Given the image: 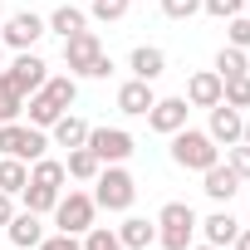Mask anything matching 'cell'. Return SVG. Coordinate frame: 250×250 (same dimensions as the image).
<instances>
[{"instance_id":"1","label":"cell","mask_w":250,"mask_h":250,"mask_svg":"<svg viewBox=\"0 0 250 250\" xmlns=\"http://www.w3.org/2000/svg\"><path fill=\"white\" fill-rule=\"evenodd\" d=\"M44 79H49V64H44L35 49H15V64L0 69V98L25 108V98H30V93H40V88H44Z\"/></svg>"},{"instance_id":"2","label":"cell","mask_w":250,"mask_h":250,"mask_svg":"<svg viewBox=\"0 0 250 250\" xmlns=\"http://www.w3.org/2000/svg\"><path fill=\"white\" fill-rule=\"evenodd\" d=\"M133 201H138V182L123 162H108L93 177V206L98 211H133Z\"/></svg>"},{"instance_id":"3","label":"cell","mask_w":250,"mask_h":250,"mask_svg":"<svg viewBox=\"0 0 250 250\" xmlns=\"http://www.w3.org/2000/svg\"><path fill=\"white\" fill-rule=\"evenodd\" d=\"M172 162L187 167V172H206V167L221 162V147L211 143V133H201V128H182V133H172Z\"/></svg>"},{"instance_id":"4","label":"cell","mask_w":250,"mask_h":250,"mask_svg":"<svg viewBox=\"0 0 250 250\" xmlns=\"http://www.w3.org/2000/svg\"><path fill=\"white\" fill-rule=\"evenodd\" d=\"M49 152V133L30 128V123H0V157H20V162H40Z\"/></svg>"},{"instance_id":"5","label":"cell","mask_w":250,"mask_h":250,"mask_svg":"<svg viewBox=\"0 0 250 250\" xmlns=\"http://www.w3.org/2000/svg\"><path fill=\"white\" fill-rule=\"evenodd\" d=\"M196 240V211L187 201H167L157 211V245L162 250H187Z\"/></svg>"},{"instance_id":"6","label":"cell","mask_w":250,"mask_h":250,"mask_svg":"<svg viewBox=\"0 0 250 250\" xmlns=\"http://www.w3.org/2000/svg\"><path fill=\"white\" fill-rule=\"evenodd\" d=\"M49 216H54V226H59L64 235H83V230L93 226L98 206H93V196H88V191H69V196L59 191V201H54V211H49Z\"/></svg>"},{"instance_id":"7","label":"cell","mask_w":250,"mask_h":250,"mask_svg":"<svg viewBox=\"0 0 250 250\" xmlns=\"http://www.w3.org/2000/svg\"><path fill=\"white\" fill-rule=\"evenodd\" d=\"M83 147H93V157L108 167V162H128L133 152H138V143H133V133H123V128H88V143Z\"/></svg>"},{"instance_id":"8","label":"cell","mask_w":250,"mask_h":250,"mask_svg":"<svg viewBox=\"0 0 250 250\" xmlns=\"http://www.w3.org/2000/svg\"><path fill=\"white\" fill-rule=\"evenodd\" d=\"M44 35H49L44 15H35V10H15V15L5 20V35H0V44H10V49H35Z\"/></svg>"},{"instance_id":"9","label":"cell","mask_w":250,"mask_h":250,"mask_svg":"<svg viewBox=\"0 0 250 250\" xmlns=\"http://www.w3.org/2000/svg\"><path fill=\"white\" fill-rule=\"evenodd\" d=\"M98 54H103V44H98V35H93V30H79V35H69V40H64V64H69V74H74V79H88V69L98 64Z\"/></svg>"},{"instance_id":"10","label":"cell","mask_w":250,"mask_h":250,"mask_svg":"<svg viewBox=\"0 0 250 250\" xmlns=\"http://www.w3.org/2000/svg\"><path fill=\"white\" fill-rule=\"evenodd\" d=\"M187 113H191V103H187V98H157V103L147 108V128H152V133H162V138H172V133H182V128H187Z\"/></svg>"},{"instance_id":"11","label":"cell","mask_w":250,"mask_h":250,"mask_svg":"<svg viewBox=\"0 0 250 250\" xmlns=\"http://www.w3.org/2000/svg\"><path fill=\"white\" fill-rule=\"evenodd\" d=\"M206 133H211L216 147H235L240 133H245V113L230 108V103H216V108H211V128H206Z\"/></svg>"},{"instance_id":"12","label":"cell","mask_w":250,"mask_h":250,"mask_svg":"<svg viewBox=\"0 0 250 250\" xmlns=\"http://www.w3.org/2000/svg\"><path fill=\"white\" fill-rule=\"evenodd\" d=\"M221 88H226V79H221L216 69H201V74L187 79V93H182V98H187L191 108H216V103H221Z\"/></svg>"},{"instance_id":"13","label":"cell","mask_w":250,"mask_h":250,"mask_svg":"<svg viewBox=\"0 0 250 250\" xmlns=\"http://www.w3.org/2000/svg\"><path fill=\"white\" fill-rule=\"evenodd\" d=\"M5 235H10L15 250H35V245L44 240V216H35V211H15L10 226H5Z\"/></svg>"},{"instance_id":"14","label":"cell","mask_w":250,"mask_h":250,"mask_svg":"<svg viewBox=\"0 0 250 250\" xmlns=\"http://www.w3.org/2000/svg\"><path fill=\"white\" fill-rule=\"evenodd\" d=\"M152 103H157V93H152L147 79H128V83L118 88V113H128V118H147Z\"/></svg>"},{"instance_id":"15","label":"cell","mask_w":250,"mask_h":250,"mask_svg":"<svg viewBox=\"0 0 250 250\" xmlns=\"http://www.w3.org/2000/svg\"><path fill=\"white\" fill-rule=\"evenodd\" d=\"M196 230L206 235V245H216V250H226L235 235H240V221L230 216V211H211L206 221H196Z\"/></svg>"},{"instance_id":"16","label":"cell","mask_w":250,"mask_h":250,"mask_svg":"<svg viewBox=\"0 0 250 250\" xmlns=\"http://www.w3.org/2000/svg\"><path fill=\"white\" fill-rule=\"evenodd\" d=\"M128 69H133V79L157 83V79L167 74V54H162L157 44H138V49H133V59H128Z\"/></svg>"},{"instance_id":"17","label":"cell","mask_w":250,"mask_h":250,"mask_svg":"<svg viewBox=\"0 0 250 250\" xmlns=\"http://www.w3.org/2000/svg\"><path fill=\"white\" fill-rule=\"evenodd\" d=\"M201 191H206L211 201H230V196L240 191V177H235L226 162H216V167H206V172H201Z\"/></svg>"},{"instance_id":"18","label":"cell","mask_w":250,"mask_h":250,"mask_svg":"<svg viewBox=\"0 0 250 250\" xmlns=\"http://www.w3.org/2000/svg\"><path fill=\"white\" fill-rule=\"evenodd\" d=\"M113 230H118L123 250H147L157 240V221H147V216H128L123 226H113Z\"/></svg>"},{"instance_id":"19","label":"cell","mask_w":250,"mask_h":250,"mask_svg":"<svg viewBox=\"0 0 250 250\" xmlns=\"http://www.w3.org/2000/svg\"><path fill=\"white\" fill-rule=\"evenodd\" d=\"M49 143H54V147H83V143H88V123H83L79 113H64L54 128H49Z\"/></svg>"},{"instance_id":"20","label":"cell","mask_w":250,"mask_h":250,"mask_svg":"<svg viewBox=\"0 0 250 250\" xmlns=\"http://www.w3.org/2000/svg\"><path fill=\"white\" fill-rule=\"evenodd\" d=\"M25 108H30V128H44V133L54 128V123H59L64 113H69V108H59V103H54L44 88H40V93H30V98H25Z\"/></svg>"},{"instance_id":"21","label":"cell","mask_w":250,"mask_h":250,"mask_svg":"<svg viewBox=\"0 0 250 250\" xmlns=\"http://www.w3.org/2000/svg\"><path fill=\"white\" fill-rule=\"evenodd\" d=\"M64 172H69L74 182H93V177L103 172V162L93 157V147H69V157H64Z\"/></svg>"},{"instance_id":"22","label":"cell","mask_w":250,"mask_h":250,"mask_svg":"<svg viewBox=\"0 0 250 250\" xmlns=\"http://www.w3.org/2000/svg\"><path fill=\"white\" fill-rule=\"evenodd\" d=\"M44 25H49V30H54L59 40H69V35H79V30H88V15H83L79 5H59V10H54V15L44 20Z\"/></svg>"},{"instance_id":"23","label":"cell","mask_w":250,"mask_h":250,"mask_svg":"<svg viewBox=\"0 0 250 250\" xmlns=\"http://www.w3.org/2000/svg\"><path fill=\"white\" fill-rule=\"evenodd\" d=\"M25 182H30V162H20V157H0V191H5V196H20Z\"/></svg>"},{"instance_id":"24","label":"cell","mask_w":250,"mask_h":250,"mask_svg":"<svg viewBox=\"0 0 250 250\" xmlns=\"http://www.w3.org/2000/svg\"><path fill=\"white\" fill-rule=\"evenodd\" d=\"M30 182H40V187H54V191H64L69 172H64V162H54V157H40V162H30Z\"/></svg>"},{"instance_id":"25","label":"cell","mask_w":250,"mask_h":250,"mask_svg":"<svg viewBox=\"0 0 250 250\" xmlns=\"http://www.w3.org/2000/svg\"><path fill=\"white\" fill-rule=\"evenodd\" d=\"M20 201H25V211H35V216H49V211H54V201H59V191H54V187H40V182H25Z\"/></svg>"},{"instance_id":"26","label":"cell","mask_w":250,"mask_h":250,"mask_svg":"<svg viewBox=\"0 0 250 250\" xmlns=\"http://www.w3.org/2000/svg\"><path fill=\"white\" fill-rule=\"evenodd\" d=\"M216 74H221V79H240V74H250V64H245V49H235V44H221V54H216Z\"/></svg>"},{"instance_id":"27","label":"cell","mask_w":250,"mask_h":250,"mask_svg":"<svg viewBox=\"0 0 250 250\" xmlns=\"http://www.w3.org/2000/svg\"><path fill=\"white\" fill-rule=\"evenodd\" d=\"M44 93H49L59 108H74V98H79V79H74V74H54V79H44Z\"/></svg>"},{"instance_id":"28","label":"cell","mask_w":250,"mask_h":250,"mask_svg":"<svg viewBox=\"0 0 250 250\" xmlns=\"http://www.w3.org/2000/svg\"><path fill=\"white\" fill-rule=\"evenodd\" d=\"M128 10H133V0H88V15H93V20H103V25L123 20Z\"/></svg>"},{"instance_id":"29","label":"cell","mask_w":250,"mask_h":250,"mask_svg":"<svg viewBox=\"0 0 250 250\" xmlns=\"http://www.w3.org/2000/svg\"><path fill=\"white\" fill-rule=\"evenodd\" d=\"M221 103H230V108H250V74H240V79H226V88H221Z\"/></svg>"},{"instance_id":"30","label":"cell","mask_w":250,"mask_h":250,"mask_svg":"<svg viewBox=\"0 0 250 250\" xmlns=\"http://www.w3.org/2000/svg\"><path fill=\"white\" fill-rule=\"evenodd\" d=\"M83 250H123V240H118V230H108V226H88V230H83Z\"/></svg>"},{"instance_id":"31","label":"cell","mask_w":250,"mask_h":250,"mask_svg":"<svg viewBox=\"0 0 250 250\" xmlns=\"http://www.w3.org/2000/svg\"><path fill=\"white\" fill-rule=\"evenodd\" d=\"M226 40H230L235 49H250V15H245V10L226 20Z\"/></svg>"},{"instance_id":"32","label":"cell","mask_w":250,"mask_h":250,"mask_svg":"<svg viewBox=\"0 0 250 250\" xmlns=\"http://www.w3.org/2000/svg\"><path fill=\"white\" fill-rule=\"evenodd\" d=\"M226 167H230V172H235V177L245 182V177H250V147H245V143L226 147Z\"/></svg>"},{"instance_id":"33","label":"cell","mask_w":250,"mask_h":250,"mask_svg":"<svg viewBox=\"0 0 250 250\" xmlns=\"http://www.w3.org/2000/svg\"><path fill=\"white\" fill-rule=\"evenodd\" d=\"M201 10H206V15H216V20H230V15H240V10H245V0H201Z\"/></svg>"},{"instance_id":"34","label":"cell","mask_w":250,"mask_h":250,"mask_svg":"<svg viewBox=\"0 0 250 250\" xmlns=\"http://www.w3.org/2000/svg\"><path fill=\"white\" fill-rule=\"evenodd\" d=\"M201 10V0H162V15L167 20H191Z\"/></svg>"},{"instance_id":"35","label":"cell","mask_w":250,"mask_h":250,"mask_svg":"<svg viewBox=\"0 0 250 250\" xmlns=\"http://www.w3.org/2000/svg\"><path fill=\"white\" fill-rule=\"evenodd\" d=\"M35 250H83V240H79V235H64V230H54V235H44Z\"/></svg>"},{"instance_id":"36","label":"cell","mask_w":250,"mask_h":250,"mask_svg":"<svg viewBox=\"0 0 250 250\" xmlns=\"http://www.w3.org/2000/svg\"><path fill=\"white\" fill-rule=\"evenodd\" d=\"M10 216H15V196H5V191H0V230L10 226Z\"/></svg>"},{"instance_id":"37","label":"cell","mask_w":250,"mask_h":250,"mask_svg":"<svg viewBox=\"0 0 250 250\" xmlns=\"http://www.w3.org/2000/svg\"><path fill=\"white\" fill-rule=\"evenodd\" d=\"M108 74H113V59H108V54H98V64L88 69V79H108Z\"/></svg>"},{"instance_id":"38","label":"cell","mask_w":250,"mask_h":250,"mask_svg":"<svg viewBox=\"0 0 250 250\" xmlns=\"http://www.w3.org/2000/svg\"><path fill=\"white\" fill-rule=\"evenodd\" d=\"M20 113H25V108H20V103H5V98H0V123H15V118H20Z\"/></svg>"},{"instance_id":"39","label":"cell","mask_w":250,"mask_h":250,"mask_svg":"<svg viewBox=\"0 0 250 250\" xmlns=\"http://www.w3.org/2000/svg\"><path fill=\"white\" fill-rule=\"evenodd\" d=\"M230 250H250V226H240V235L230 240Z\"/></svg>"},{"instance_id":"40","label":"cell","mask_w":250,"mask_h":250,"mask_svg":"<svg viewBox=\"0 0 250 250\" xmlns=\"http://www.w3.org/2000/svg\"><path fill=\"white\" fill-rule=\"evenodd\" d=\"M240 143H245V147H250V118H245V133H240Z\"/></svg>"},{"instance_id":"41","label":"cell","mask_w":250,"mask_h":250,"mask_svg":"<svg viewBox=\"0 0 250 250\" xmlns=\"http://www.w3.org/2000/svg\"><path fill=\"white\" fill-rule=\"evenodd\" d=\"M187 250H216V245H206V240H201V245H196V240H191V245H187Z\"/></svg>"},{"instance_id":"42","label":"cell","mask_w":250,"mask_h":250,"mask_svg":"<svg viewBox=\"0 0 250 250\" xmlns=\"http://www.w3.org/2000/svg\"><path fill=\"white\" fill-rule=\"evenodd\" d=\"M0 69H5V44H0Z\"/></svg>"},{"instance_id":"43","label":"cell","mask_w":250,"mask_h":250,"mask_svg":"<svg viewBox=\"0 0 250 250\" xmlns=\"http://www.w3.org/2000/svg\"><path fill=\"white\" fill-rule=\"evenodd\" d=\"M0 20H5V5H0Z\"/></svg>"},{"instance_id":"44","label":"cell","mask_w":250,"mask_h":250,"mask_svg":"<svg viewBox=\"0 0 250 250\" xmlns=\"http://www.w3.org/2000/svg\"><path fill=\"white\" fill-rule=\"evenodd\" d=\"M245 15H250V0H245Z\"/></svg>"}]
</instances>
